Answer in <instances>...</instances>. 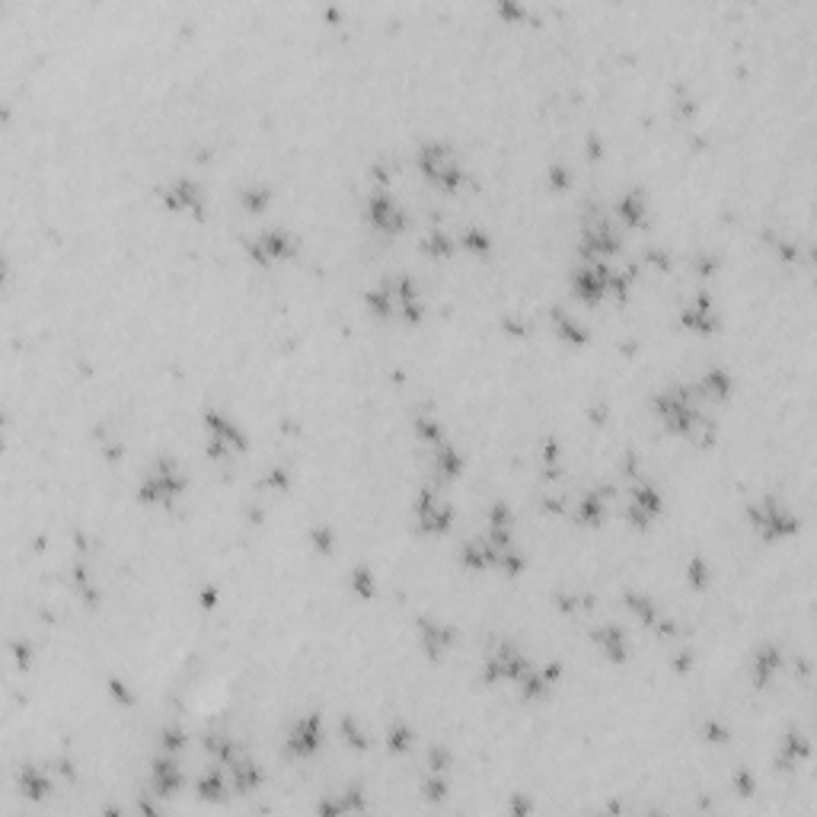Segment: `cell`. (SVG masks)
Listing matches in <instances>:
<instances>
[{"label":"cell","mask_w":817,"mask_h":817,"mask_svg":"<svg viewBox=\"0 0 817 817\" xmlns=\"http://www.w3.org/2000/svg\"><path fill=\"white\" fill-rule=\"evenodd\" d=\"M422 169L431 176V182H437V186H444V188L460 186V173H456L454 160H450L441 147H424L422 150Z\"/></svg>","instance_id":"obj_1"},{"label":"cell","mask_w":817,"mask_h":817,"mask_svg":"<svg viewBox=\"0 0 817 817\" xmlns=\"http://www.w3.org/2000/svg\"><path fill=\"white\" fill-rule=\"evenodd\" d=\"M179 488H182V482H179V476L173 473V466L160 463V469L154 473V479L144 482L141 495H144L147 501H163V498H173V495L179 492Z\"/></svg>","instance_id":"obj_2"},{"label":"cell","mask_w":817,"mask_h":817,"mask_svg":"<svg viewBox=\"0 0 817 817\" xmlns=\"http://www.w3.org/2000/svg\"><path fill=\"white\" fill-rule=\"evenodd\" d=\"M316 744H319V718H316V715L300 718L297 728L291 731V741H287V747H291L294 754L306 757V754H313V750H316Z\"/></svg>","instance_id":"obj_3"},{"label":"cell","mask_w":817,"mask_h":817,"mask_svg":"<svg viewBox=\"0 0 817 817\" xmlns=\"http://www.w3.org/2000/svg\"><path fill=\"white\" fill-rule=\"evenodd\" d=\"M418 520H422V530H444L450 524V508L441 505L434 495L424 492L422 501H418Z\"/></svg>","instance_id":"obj_4"},{"label":"cell","mask_w":817,"mask_h":817,"mask_svg":"<svg viewBox=\"0 0 817 817\" xmlns=\"http://www.w3.org/2000/svg\"><path fill=\"white\" fill-rule=\"evenodd\" d=\"M754 518H757V520H760V524H763V533H767L769 540H776V537H782V533L795 530V520L789 518V514L782 511V508H773V505H769V501H767V505H763V508H757V511H754Z\"/></svg>","instance_id":"obj_5"},{"label":"cell","mask_w":817,"mask_h":817,"mask_svg":"<svg viewBox=\"0 0 817 817\" xmlns=\"http://www.w3.org/2000/svg\"><path fill=\"white\" fill-rule=\"evenodd\" d=\"M575 287L584 300H597L610 287V274H607V269H584L575 274Z\"/></svg>","instance_id":"obj_6"},{"label":"cell","mask_w":817,"mask_h":817,"mask_svg":"<svg viewBox=\"0 0 817 817\" xmlns=\"http://www.w3.org/2000/svg\"><path fill=\"white\" fill-rule=\"evenodd\" d=\"M370 214H374V224L383 227V230H400L402 227V214L396 211L390 198H380V195H377L374 205H370Z\"/></svg>","instance_id":"obj_7"},{"label":"cell","mask_w":817,"mask_h":817,"mask_svg":"<svg viewBox=\"0 0 817 817\" xmlns=\"http://www.w3.org/2000/svg\"><path fill=\"white\" fill-rule=\"evenodd\" d=\"M287 250H291V243H287L284 233H265V237L259 240L256 246H252V252H259V259H278V256H287Z\"/></svg>","instance_id":"obj_8"},{"label":"cell","mask_w":817,"mask_h":817,"mask_svg":"<svg viewBox=\"0 0 817 817\" xmlns=\"http://www.w3.org/2000/svg\"><path fill=\"white\" fill-rule=\"evenodd\" d=\"M166 205L169 208H195V205H198V188H195L192 182L179 179L173 186V192L166 195Z\"/></svg>","instance_id":"obj_9"},{"label":"cell","mask_w":817,"mask_h":817,"mask_svg":"<svg viewBox=\"0 0 817 817\" xmlns=\"http://www.w3.org/2000/svg\"><path fill=\"white\" fill-rule=\"evenodd\" d=\"M658 505H661V501H658V495L651 492L648 486H639V488H636V508L645 514V518L658 514Z\"/></svg>","instance_id":"obj_10"},{"label":"cell","mask_w":817,"mask_h":817,"mask_svg":"<svg viewBox=\"0 0 817 817\" xmlns=\"http://www.w3.org/2000/svg\"><path fill=\"white\" fill-rule=\"evenodd\" d=\"M776 668H779V655L773 648L760 651V658H757V683H763V677H769Z\"/></svg>","instance_id":"obj_11"},{"label":"cell","mask_w":817,"mask_h":817,"mask_svg":"<svg viewBox=\"0 0 817 817\" xmlns=\"http://www.w3.org/2000/svg\"><path fill=\"white\" fill-rule=\"evenodd\" d=\"M619 214L626 218V224H639L642 220V198L639 195H626L623 205H619Z\"/></svg>","instance_id":"obj_12"},{"label":"cell","mask_w":817,"mask_h":817,"mask_svg":"<svg viewBox=\"0 0 817 817\" xmlns=\"http://www.w3.org/2000/svg\"><path fill=\"white\" fill-rule=\"evenodd\" d=\"M600 636V642L607 645V655L610 658H616V661H623V642H619V629H604V632H597Z\"/></svg>","instance_id":"obj_13"},{"label":"cell","mask_w":817,"mask_h":817,"mask_svg":"<svg viewBox=\"0 0 817 817\" xmlns=\"http://www.w3.org/2000/svg\"><path fill=\"white\" fill-rule=\"evenodd\" d=\"M731 390V380L722 374V370H712V374H705V393L712 396H725Z\"/></svg>","instance_id":"obj_14"},{"label":"cell","mask_w":817,"mask_h":817,"mask_svg":"<svg viewBox=\"0 0 817 817\" xmlns=\"http://www.w3.org/2000/svg\"><path fill=\"white\" fill-rule=\"evenodd\" d=\"M424 645H428V651L437 655V645H450V632H441L437 626L434 629H424Z\"/></svg>","instance_id":"obj_15"},{"label":"cell","mask_w":817,"mask_h":817,"mask_svg":"<svg viewBox=\"0 0 817 817\" xmlns=\"http://www.w3.org/2000/svg\"><path fill=\"white\" fill-rule=\"evenodd\" d=\"M437 466H441L447 476H454L456 469H460V460L454 456V450H441V454H437Z\"/></svg>","instance_id":"obj_16"},{"label":"cell","mask_w":817,"mask_h":817,"mask_svg":"<svg viewBox=\"0 0 817 817\" xmlns=\"http://www.w3.org/2000/svg\"><path fill=\"white\" fill-rule=\"evenodd\" d=\"M265 198H269V192H265V188H250V192L243 195V201H246V208H250V211L262 208V201H265Z\"/></svg>","instance_id":"obj_17"},{"label":"cell","mask_w":817,"mask_h":817,"mask_svg":"<svg viewBox=\"0 0 817 817\" xmlns=\"http://www.w3.org/2000/svg\"><path fill=\"white\" fill-rule=\"evenodd\" d=\"M424 246H428L431 252H447V250H450V246L444 243V237H434V233L428 237V243H424Z\"/></svg>","instance_id":"obj_18"}]
</instances>
